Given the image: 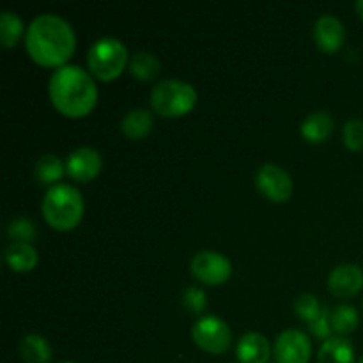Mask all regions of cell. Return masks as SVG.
<instances>
[{"label":"cell","mask_w":363,"mask_h":363,"mask_svg":"<svg viewBox=\"0 0 363 363\" xmlns=\"http://www.w3.org/2000/svg\"><path fill=\"white\" fill-rule=\"evenodd\" d=\"M77 46V35L66 18L43 13L32 18L25 30V50L41 66L60 67L67 62Z\"/></svg>","instance_id":"1"},{"label":"cell","mask_w":363,"mask_h":363,"mask_svg":"<svg viewBox=\"0 0 363 363\" xmlns=\"http://www.w3.org/2000/svg\"><path fill=\"white\" fill-rule=\"evenodd\" d=\"M48 94L60 113L66 117H84L94 108L98 87L84 67L78 64H64L50 77Z\"/></svg>","instance_id":"2"},{"label":"cell","mask_w":363,"mask_h":363,"mask_svg":"<svg viewBox=\"0 0 363 363\" xmlns=\"http://www.w3.org/2000/svg\"><path fill=\"white\" fill-rule=\"evenodd\" d=\"M41 211L53 229L71 230L84 215V197L78 188L67 183H57L46 190Z\"/></svg>","instance_id":"3"},{"label":"cell","mask_w":363,"mask_h":363,"mask_svg":"<svg viewBox=\"0 0 363 363\" xmlns=\"http://www.w3.org/2000/svg\"><path fill=\"white\" fill-rule=\"evenodd\" d=\"M149 103L158 116L179 117L194 108L197 103V91L190 82L163 78L151 89Z\"/></svg>","instance_id":"4"},{"label":"cell","mask_w":363,"mask_h":363,"mask_svg":"<svg viewBox=\"0 0 363 363\" xmlns=\"http://www.w3.org/2000/svg\"><path fill=\"white\" fill-rule=\"evenodd\" d=\"M128 60V50L121 39L105 35L89 46L87 66L89 71L99 80H113L124 71Z\"/></svg>","instance_id":"5"},{"label":"cell","mask_w":363,"mask_h":363,"mask_svg":"<svg viewBox=\"0 0 363 363\" xmlns=\"http://www.w3.org/2000/svg\"><path fill=\"white\" fill-rule=\"evenodd\" d=\"M191 339L201 350L213 354H220L230 346L233 332H230L229 325L218 315L206 314L201 315L191 326Z\"/></svg>","instance_id":"6"},{"label":"cell","mask_w":363,"mask_h":363,"mask_svg":"<svg viewBox=\"0 0 363 363\" xmlns=\"http://www.w3.org/2000/svg\"><path fill=\"white\" fill-rule=\"evenodd\" d=\"M191 275L202 284L218 286L233 273V264L223 254L216 250H201L190 261Z\"/></svg>","instance_id":"7"},{"label":"cell","mask_w":363,"mask_h":363,"mask_svg":"<svg viewBox=\"0 0 363 363\" xmlns=\"http://www.w3.org/2000/svg\"><path fill=\"white\" fill-rule=\"evenodd\" d=\"M255 186L272 202H286L293 194V179L284 167L264 163L255 174Z\"/></svg>","instance_id":"8"},{"label":"cell","mask_w":363,"mask_h":363,"mask_svg":"<svg viewBox=\"0 0 363 363\" xmlns=\"http://www.w3.org/2000/svg\"><path fill=\"white\" fill-rule=\"evenodd\" d=\"M312 353L311 339L298 328H287L277 335L273 354L277 363H308Z\"/></svg>","instance_id":"9"},{"label":"cell","mask_w":363,"mask_h":363,"mask_svg":"<svg viewBox=\"0 0 363 363\" xmlns=\"http://www.w3.org/2000/svg\"><path fill=\"white\" fill-rule=\"evenodd\" d=\"M103 165L101 155L92 145H80L71 151L66 158V172L74 181H91L99 174Z\"/></svg>","instance_id":"10"},{"label":"cell","mask_w":363,"mask_h":363,"mask_svg":"<svg viewBox=\"0 0 363 363\" xmlns=\"http://www.w3.org/2000/svg\"><path fill=\"white\" fill-rule=\"evenodd\" d=\"M363 287V272L358 264L342 262L328 273V289L337 298H351Z\"/></svg>","instance_id":"11"},{"label":"cell","mask_w":363,"mask_h":363,"mask_svg":"<svg viewBox=\"0 0 363 363\" xmlns=\"http://www.w3.org/2000/svg\"><path fill=\"white\" fill-rule=\"evenodd\" d=\"M314 41L323 52H337L342 46L344 39H346V30L344 25L335 14H321L318 20L314 21Z\"/></svg>","instance_id":"12"},{"label":"cell","mask_w":363,"mask_h":363,"mask_svg":"<svg viewBox=\"0 0 363 363\" xmlns=\"http://www.w3.org/2000/svg\"><path fill=\"white\" fill-rule=\"evenodd\" d=\"M236 358L240 363H268L269 342L262 333L248 332L236 344Z\"/></svg>","instance_id":"13"},{"label":"cell","mask_w":363,"mask_h":363,"mask_svg":"<svg viewBox=\"0 0 363 363\" xmlns=\"http://www.w3.org/2000/svg\"><path fill=\"white\" fill-rule=\"evenodd\" d=\"M4 259L11 269L18 273L30 272L35 268L39 261L38 250L32 243H25V241H11L4 250Z\"/></svg>","instance_id":"14"},{"label":"cell","mask_w":363,"mask_h":363,"mask_svg":"<svg viewBox=\"0 0 363 363\" xmlns=\"http://www.w3.org/2000/svg\"><path fill=\"white\" fill-rule=\"evenodd\" d=\"M301 135L312 144H319L333 131V117L328 110H314L308 113L300 126Z\"/></svg>","instance_id":"15"},{"label":"cell","mask_w":363,"mask_h":363,"mask_svg":"<svg viewBox=\"0 0 363 363\" xmlns=\"http://www.w3.org/2000/svg\"><path fill=\"white\" fill-rule=\"evenodd\" d=\"M318 363H354V350L350 339L333 335L323 340L318 353Z\"/></svg>","instance_id":"16"},{"label":"cell","mask_w":363,"mask_h":363,"mask_svg":"<svg viewBox=\"0 0 363 363\" xmlns=\"http://www.w3.org/2000/svg\"><path fill=\"white\" fill-rule=\"evenodd\" d=\"M18 351L25 363H48L52 360V347L48 340L38 333H27L21 337Z\"/></svg>","instance_id":"17"},{"label":"cell","mask_w":363,"mask_h":363,"mask_svg":"<svg viewBox=\"0 0 363 363\" xmlns=\"http://www.w3.org/2000/svg\"><path fill=\"white\" fill-rule=\"evenodd\" d=\"M152 128V112L147 108H131L121 121V130L128 138L145 137Z\"/></svg>","instance_id":"18"},{"label":"cell","mask_w":363,"mask_h":363,"mask_svg":"<svg viewBox=\"0 0 363 363\" xmlns=\"http://www.w3.org/2000/svg\"><path fill=\"white\" fill-rule=\"evenodd\" d=\"M128 66H130V73L142 82L155 80L158 77L160 69H162V62H160L158 57L152 52H147V50H138V52H135L130 57Z\"/></svg>","instance_id":"19"},{"label":"cell","mask_w":363,"mask_h":363,"mask_svg":"<svg viewBox=\"0 0 363 363\" xmlns=\"http://www.w3.org/2000/svg\"><path fill=\"white\" fill-rule=\"evenodd\" d=\"M64 170H66V163L53 152H46V155L39 156L38 162L34 165V176L41 184H55L57 181L62 177Z\"/></svg>","instance_id":"20"},{"label":"cell","mask_w":363,"mask_h":363,"mask_svg":"<svg viewBox=\"0 0 363 363\" xmlns=\"http://www.w3.org/2000/svg\"><path fill=\"white\" fill-rule=\"evenodd\" d=\"M25 30L23 20L14 11L4 9L0 13V43L4 48H13Z\"/></svg>","instance_id":"21"},{"label":"cell","mask_w":363,"mask_h":363,"mask_svg":"<svg viewBox=\"0 0 363 363\" xmlns=\"http://www.w3.org/2000/svg\"><path fill=\"white\" fill-rule=\"evenodd\" d=\"M358 321H360V318H358L357 308L346 303L333 307L332 314H330L332 332H335L337 335H346V333H351L353 330H357Z\"/></svg>","instance_id":"22"},{"label":"cell","mask_w":363,"mask_h":363,"mask_svg":"<svg viewBox=\"0 0 363 363\" xmlns=\"http://www.w3.org/2000/svg\"><path fill=\"white\" fill-rule=\"evenodd\" d=\"M294 314L298 315V318H301L303 321L307 323H312L315 318H318L319 314H321L323 307L319 305V300L315 294L312 293H301L298 294L296 298H294Z\"/></svg>","instance_id":"23"},{"label":"cell","mask_w":363,"mask_h":363,"mask_svg":"<svg viewBox=\"0 0 363 363\" xmlns=\"http://www.w3.org/2000/svg\"><path fill=\"white\" fill-rule=\"evenodd\" d=\"M7 234L13 241H25V243H32L38 238V229L35 223L27 216H16L7 225Z\"/></svg>","instance_id":"24"},{"label":"cell","mask_w":363,"mask_h":363,"mask_svg":"<svg viewBox=\"0 0 363 363\" xmlns=\"http://www.w3.org/2000/svg\"><path fill=\"white\" fill-rule=\"evenodd\" d=\"M181 305H183L190 314H202L206 305H208L206 293L197 286L184 287L183 293H181Z\"/></svg>","instance_id":"25"},{"label":"cell","mask_w":363,"mask_h":363,"mask_svg":"<svg viewBox=\"0 0 363 363\" xmlns=\"http://www.w3.org/2000/svg\"><path fill=\"white\" fill-rule=\"evenodd\" d=\"M342 138L344 144L353 151H360L363 149V121L358 117L347 121L342 128Z\"/></svg>","instance_id":"26"},{"label":"cell","mask_w":363,"mask_h":363,"mask_svg":"<svg viewBox=\"0 0 363 363\" xmlns=\"http://www.w3.org/2000/svg\"><path fill=\"white\" fill-rule=\"evenodd\" d=\"M330 314H332V308L323 307L321 314L314 319L312 323H308V330L314 333L318 339H330V332H332V323H330Z\"/></svg>","instance_id":"27"},{"label":"cell","mask_w":363,"mask_h":363,"mask_svg":"<svg viewBox=\"0 0 363 363\" xmlns=\"http://www.w3.org/2000/svg\"><path fill=\"white\" fill-rule=\"evenodd\" d=\"M354 9H357V13L360 14V18H363V0H358V2L354 4Z\"/></svg>","instance_id":"28"},{"label":"cell","mask_w":363,"mask_h":363,"mask_svg":"<svg viewBox=\"0 0 363 363\" xmlns=\"http://www.w3.org/2000/svg\"><path fill=\"white\" fill-rule=\"evenodd\" d=\"M60 363H77V362H71V360H66V362H60Z\"/></svg>","instance_id":"29"},{"label":"cell","mask_w":363,"mask_h":363,"mask_svg":"<svg viewBox=\"0 0 363 363\" xmlns=\"http://www.w3.org/2000/svg\"><path fill=\"white\" fill-rule=\"evenodd\" d=\"M357 363H363V357H362V358H360V360H358Z\"/></svg>","instance_id":"30"}]
</instances>
